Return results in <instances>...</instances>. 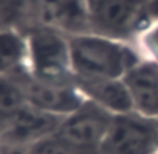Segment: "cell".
Returning <instances> with one entry per match:
<instances>
[{
	"mask_svg": "<svg viewBox=\"0 0 158 154\" xmlns=\"http://www.w3.org/2000/svg\"><path fill=\"white\" fill-rule=\"evenodd\" d=\"M72 73L76 79H125L141 62L133 42H126L94 32L69 36Z\"/></svg>",
	"mask_w": 158,
	"mask_h": 154,
	"instance_id": "1",
	"label": "cell"
},
{
	"mask_svg": "<svg viewBox=\"0 0 158 154\" xmlns=\"http://www.w3.org/2000/svg\"><path fill=\"white\" fill-rule=\"evenodd\" d=\"M152 0H87L89 32L133 42L141 30Z\"/></svg>",
	"mask_w": 158,
	"mask_h": 154,
	"instance_id": "2",
	"label": "cell"
},
{
	"mask_svg": "<svg viewBox=\"0 0 158 154\" xmlns=\"http://www.w3.org/2000/svg\"><path fill=\"white\" fill-rule=\"evenodd\" d=\"M27 41V70L45 79L73 77L69 36L42 25L21 28Z\"/></svg>",
	"mask_w": 158,
	"mask_h": 154,
	"instance_id": "3",
	"label": "cell"
},
{
	"mask_svg": "<svg viewBox=\"0 0 158 154\" xmlns=\"http://www.w3.org/2000/svg\"><path fill=\"white\" fill-rule=\"evenodd\" d=\"M158 153V121L131 112L114 115L99 146V154Z\"/></svg>",
	"mask_w": 158,
	"mask_h": 154,
	"instance_id": "4",
	"label": "cell"
},
{
	"mask_svg": "<svg viewBox=\"0 0 158 154\" xmlns=\"http://www.w3.org/2000/svg\"><path fill=\"white\" fill-rule=\"evenodd\" d=\"M25 25H42L67 36L89 32L87 0H25Z\"/></svg>",
	"mask_w": 158,
	"mask_h": 154,
	"instance_id": "5",
	"label": "cell"
},
{
	"mask_svg": "<svg viewBox=\"0 0 158 154\" xmlns=\"http://www.w3.org/2000/svg\"><path fill=\"white\" fill-rule=\"evenodd\" d=\"M25 94L28 105L64 118L85 101L74 79H45L25 71Z\"/></svg>",
	"mask_w": 158,
	"mask_h": 154,
	"instance_id": "6",
	"label": "cell"
},
{
	"mask_svg": "<svg viewBox=\"0 0 158 154\" xmlns=\"http://www.w3.org/2000/svg\"><path fill=\"white\" fill-rule=\"evenodd\" d=\"M63 118L27 105L0 126V151H20L55 133Z\"/></svg>",
	"mask_w": 158,
	"mask_h": 154,
	"instance_id": "7",
	"label": "cell"
},
{
	"mask_svg": "<svg viewBox=\"0 0 158 154\" xmlns=\"http://www.w3.org/2000/svg\"><path fill=\"white\" fill-rule=\"evenodd\" d=\"M112 119V113L85 100L83 105L62 119L56 132L81 147L99 151Z\"/></svg>",
	"mask_w": 158,
	"mask_h": 154,
	"instance_id": "8",
	"label": "cell"
},
{
	"mask_svg": "<svg viewBox=\"0 0 158 154\" xmlns=\"http://www.w3.org/2000/svg\"><path fill=\"white\" fill-rule=\"evenodd\" d=\"M73 79L85 100L104 108L112 115L134 111L130 91L123 79Z\"/></svg>",
	"mask_w": 158,
	"mask_h": 154,
	"instance_id": "9",
	"label": "cell"
},
{
	"mask_svg": "<svg viewBox=\"0 0 158 154\" xmlns=\"http://www.w3.org/2000/svg\"><path fill=\"white\" fill-rule=\"evenodd\" d=\"M136 112L158 121V67L141 60L125 76Z\"/></svg>",
	"mask_w": 158,
	"mask_h": 154,
	"instance_id": "10",
	"label": "cell"
},
{
	"mask_svg": "<svg viewBox=\"0 0 158 154\" xmlns=\"http://www.w3.org/2000/svg\"><path fill=\"white\" fill-rule=\"evenodd\" d=\"M27 69V41L20 27H0V74Z\"/></svg>",
	"mask_w": 158,
	"mask_h": 154,
	"instance_id": "11",
	"label": "cell"
},
{
	"mask_svg": "<svg viewBox=\"0 0 158 154\" xmlns=\"http://www.w3.org/2000/svg\"><path fill=\"white\" fill-rule=\"evenodd\" d=\"M24 70L0 74V126L28 105L25 94Z\"/></svg>",
	"mask_w": 158,
	"mask_h": 154,
	"instance_id": "12",
	"label": "cell"
},
{
	"mask_svg": "<svg viewBox=\"0 0 158 154\" xmlns=\"http://www.w3.org/2000/svg\"><path fill=\"white\" fill-rule=\"evenodd\" d=\"M7 153V151H6ZM20 154H99L98 150L84 148L60 136L57 132L44 137L32 146L18 151Z\"/></svg>",
	"mask_w": 158,
	"mask_h": 154,
	"instance_id": "13",
	"label": "cell"
},
{
	"mask_svg": "<svg viewBox=\"0 0 158 154\" xmlns=\"http://www.w3.org/2000/svg\"><path fill=\"white\" fill-rule=\"evenodd\" d=\"M134 45L144 62L158 67V17L139 32L134 39Z\"/></svg>",
	"mask_w": 158,
	"mask_h": 154,
	"instance_id": "14",
	"label": "cell"
},
{
	"mask_svg": "<svg viewBox=\"0 0 158 154\" xmlns=\"http://www.w3.org/2000/svg\"><path fill=\"white\" fill-rule=\"evenodd\" d=\"M25 0H0V27L18 25L20 17H24Z\"/></svg>",
	"mask_w": 158,
	"mask_h": 154,
	"instance_id": "15",
	"label": "cell"
},
{
	"mask_svg": "<svg viewBox=\"0 0 158 154\" xmlns=\"http://www.w3.org/2000/svg\"><path fill=\"white\" fill-rule=\"evenodd\" d=\"M0 154H3V153H0Z\"/></svg>",
	"mask_w": 158,
	"mask_h": 154,
	"instance_id": "16",
	"label": "cell"
},
{
	"mask_svg": "<svg viewBox=\"0 0 158 154\" xmlns=\"http://www.w3.org/2000/svg\"><path fill=\"white\" fill-rule=\"evenodd\" d=\"M155 154H158V153H155Z\"/></svg>",
	"mask_w": 158,
	"mask_h": 154,
	"instance_id": "17",
	"label": "cell"
}]
</instances>
